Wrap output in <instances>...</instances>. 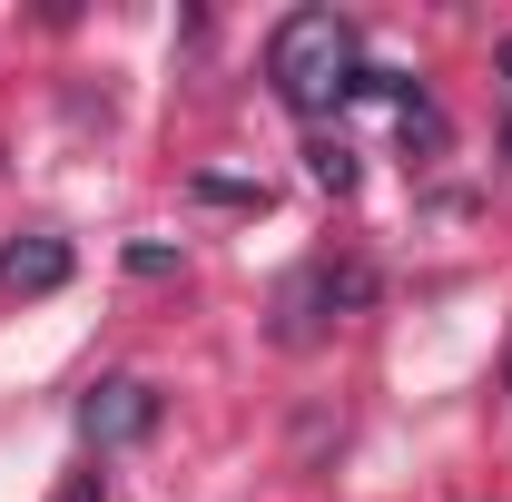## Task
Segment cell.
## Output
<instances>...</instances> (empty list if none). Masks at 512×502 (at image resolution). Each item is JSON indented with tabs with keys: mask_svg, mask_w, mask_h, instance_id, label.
<instances>
[{
	"mask_svg": "<svg viewBox=\"0 0 512 502\" xmlns=\"http://www.w3.org/2000/svg\"><path fill=\"white\" fill-rule=\"evenodd\" d=\"M266 79H276V99H286L296 119L345 109V99H355V79H365L355 20H345V10H286V20L266 30Z\"/></svg>",
	"mask_w": 512,
	"mask_h": 502,
	"instance_id": "6da1fadb",
	"label": "cell"
},
{
	"mask_svg": "<svg viewBox=\"0 0 512 502\" xmlns=\"http://www.w3.org/2000/svg\"><path fill=\"white\" fill-rule=\"evenodd\" d=\"M365 296H375V276H365L355 256H345V266L316 256V266H296V276H286V296H276V335H286V345H316L325 325H335V315H355Z\"/></svg>",
	"mask_w": 512,
	"mask_h": 502,
	"instance_id": "7a4b0ae2",
	"label": "cell"
},
{
	"mask_svg": "<svg viewBox=\"0 0 512 502\" xmlns=\"http://www.w3.org/2000/svg\"><path fill=\"white\" fill-rule=\"evenodd\" d=\"M148 424H158V394H148L138 375H109V384H89V404H79V434L99 443V453H109V443H138Z\"/></svg>",
	"mask_w": 512,
	"mask_h": 502,
	"instance_id": "3957f363",
	"label": "cell"
},
{
	"mask_svg": "<svg viewBox=\"0 0 512 502\" xmlns=\"http://www.w3.org/2000/svg\"><path fill=\"white\" fill-rule=\"evenodd\" d=\"M0 286H10V296H60L69 286V237H50V227L10 237V247H0Z\"/></svg>",
	"mask_w": 512,
	"mask_h": 502,
	"instance_id": "277c9868",
	"label": "cell"
},
{
	"mask_svg": "<svg viewBox=\"0 0 512 502\" xmlns=\"http://www.w3.org/2000/svg\"><path fill=\"white\" fill-rule=\"evenodd\" d=\"M316 188H335V197L355 188V158H345V138H325V148H316Z\"/></svg>",
	"mask_w": 512,
	"mask_h": 502,
	"instance_id": "5b68a950",
	"label": "cell"
},
{
	"mask_svg": "<svg viewBox=\"0 0 512 502\" xmlns=\"http://www.w3.org/2000/svg\"><path fill=\"white\" fill-rule=\"evenodd\" d=\"M60 502H99V473H69V483H60Z\"/></svg>",
	"mask_w": 512,
	"mask_h": 502,
	"instance_id": "8992f818",
	"label": "cell"
},
{
	"mask_svg": "<svg viewBox=\"0 0 512 502\" xmlns=\"http://www.w3.org/2000/svg\"><path fill=\"white\" fill-rule=\"evenodd\" d=\"M493 60H503V89H512V40H503V50H493Z\"/></svg>",
	"mask_w": 512,
	"mask_h": 502,
	"instance_id": "52a82bcc",
	"label": "cell"
}]
</instances>
